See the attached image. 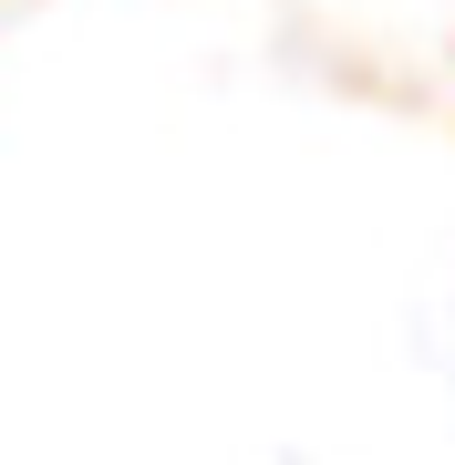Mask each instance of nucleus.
<instances>
[]
</instances>
